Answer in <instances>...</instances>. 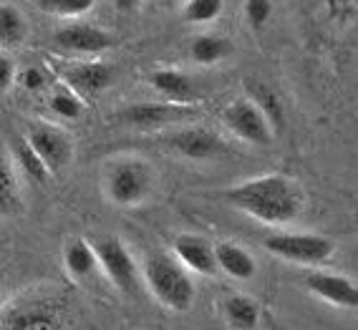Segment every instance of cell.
<instances>
[{"label": "cell", "mask_w": 358, "mask_h": 330, "mask_svg": "<svg viewBox=\"0 0 358 330\" xmlns=\"http://www.w3.org/2000/svg\"><path fill=\"white\" fill-rule=\"evenodd\" d=\"M224 199L252 220L270 227H285L303 212V192L298 182L285 174H262L224 192Z\"/></svg>", "instance_id": "6da1fadb"}, {"label": "cell", "mask_w": 358, "mask_h": 330, "mask_svg": "<svg viewBox=\"0 0 358 330\" xmlns=\"http://www.w3.org/2000/svg\"><path fill=\"white\" fill-rule=\"evenodd\" d=\"M141 280L149 295L172 313H187L197 298L192 275L179 265L172 252L147 254V260L141 262Z\"/></svg>", "instance_id": "7a4b0ae2"}, {"label": "cell", "mask_w": 358, "mask_h": 330, "mask_svg": "<svg viewBox=\"0 0 358 330\" xmlns=\"http://www.w3.org/2000/svg\"><path fill=\"white\" fill-rule=\"evenodd\" d=\"M154 189L152 164L139 157H119L103 172V194L116 207H139Z\"/></svg>", "instance_id": "3957f363"}, {"label": "cell", "mask_w": 358, "mask_h": 330, "mask_svg": "<svg viewBox=\"0 0 358 330\" xmlns=\"http://www.w3.org/2000/svg\"><path fill=\"white\" fill-rule=\"evenodd\" d=\"M66 305L51 292H28L0 313V330H64Z\"/></svg>", "instance_id": "277c9868"}, {"label": "cell", "mask_w": 358, "mask_h": 330, "mask_svg": "<svg viewBox=\"0 0 358 330\" xmlns=\"http://www.w3.org/2000/svg\"><path fill=\"white\" fill-rule=\"evenodd\" d=\"M91 245H94V252H96L99 273L106 275V280L122 295L141 298V292H144L141 267L136 265L134 254L127 248V242L114 235H103L96 242H91Z\"/></svg>", "instance_id": "5b68a950"}, {"label": "cell", "mask_w": 358, "mask_h": 330, "mask_svg": "<svg viewBox=\"0 0 358 330\" xmlns=\"http://www.w3.org/2000/svg\"><path fill=\"white\" fill-rule=\"evenodd\" d=\"M262 248L280 260L303 267L326 265L336 252L331 237L318 232H275L262 240Z\"/></svg>", "instance_id": "8992f818"}, {"label": "cell", "mask_w": 358, "mask_h": 330, "mask_svg": "<svg viewBox=\"0 0 358 330\" xmlns=\"http://www.w3.org/2000/svg\"><path fill=\"white\" fill-rule=\"evenodd\" d=\"M194 116V108L187 103H172V101H139L129 103L119 111L116 119L124 127L134 129V131H157V129L177 127L187 124Z\"/></svg>", "instance_id": "52a82bcc"}, {"label": "cell", "mask_w": 358, "mask_h": 330, "mask_svg": "<svg viewBox=\"0 0 358 330\" xmlns=\"http://www.w3.org/2000/svg\"><path fill=\"white\" fill-rule=\"evenodd\" d=\"M164 146L172 154H177V157L194 159V162L217 159L230 152L227 141L217 131H212V129L205 127H194V124H189V127L185 124V127L169 131L164 136Z\"/></svg>", "instance_id": "ba28073f"}, {"label": "cell", "mask_w": 358, "mask_h": 330, "mask_svg": "<svg viewBox=\"0 0 358 330\" xmlns=\"http://www.w3.org/2000/svg\"><path fill=\"white\" fill-rule=\"evenodd\" d=\"M26 141L51 174H61L73 162V141L61 127L33 124L26 134Z\"/></svg>", "instance_id": "9c48e42d"}, {"label": "cell", "mask_w": 358, "mask_h": 330, "mask_svg": "<svg viewBox=\"0 0 358 330\" xmlns=\"http://www.w3.org/2000/svg\"><path fill=\"white\" fill-rule=\"evenodd\" d=\"M222 121H224V127L230 129L237 139H243L245 144L268 146L270 141H273V127H270V121L265 119V114L250 101L248 96H245V99H235L230 106L224 108Z\"/></svg>", "instance_id": "30bf717a"}, {"label": "cell", "mask_w": 358, "mask_h": 330, "mask_svg": "<svg viewBox=\"0 0 358 330\" xmlns=\"http://www.w3.org/2000/svg\"><path fill=\"white\" fill-rule=\"evenodd\" d=\"M172 254L179 260L189 275H202V278H217V257H215V242L207 237L194 235V232H182L174 237Z\"/></svg>", "instance_id": "8fae6325"}, {"label": "cell", "mask_w": 358, "mask_h": 330, "mask_svg": "<svg viewBox=\"0 0 358 330\" xmlns=\"http://www.w3.org/2000/svg\"><path fill=\"white\" fill-rule=\"evenodd\" d=\"M303 285L308 287L310 295H315L323 303L341 308V310H358V285L351 278L338 273H326V270H315L308 273Z\"/></svg>", "instance_id": "7c38bea8"}, {"label": "cell", "mask_w": 358, "mask_h": 330, "mask_svg": "<svg viewBox=\"0 0 358 330\" xmlns=\"http://www.w3.org/2000/svg\"><path fill=\"white\" fill-rule=\"evenodd\" d=\"M66 86L81 99H96L109 89L116 78L114 66L96 64V61H86V64H71L61 71Z\"/></svg>", "instance_id": "4fadbf2b"}, {"label": "cell", "mask_w": 358, "mask_h": 330, "mask_svg": "<svg viewBox=\"0 0 358 330\" xmlns=\"http://www.w3.org/2000/svg\"><path fill=\"white\" fill-rule=\"evenodd\" d=\"M53 43H56L61 51H71V53H101L114 45V38L96 26L73 23V26L58 28V31L53 33Z\"/></svg>", "instance_id": "5bb4252c"}, {"label": "cell", "mask_w": 358, "mask_h": 330, "mask_svg": "<svg viewBox=\"0 0 358 330\" xmlns=\"http://www.w3.org/2000/svg\"><path fill=\"white\" fill-rule=\"evenodd\" d=\"M215 257H217V270L220 275H227L230 280L237 282H248L257 275V262L255 257L237 242H217L215 245Z\"/></svg>", "instance_id": "9a60e30c"}, {"label": "cell", "mask_w": 358, "mask_h": 330, "mask_svg": "<svg viewBox=\"0 0 358 330\" xmlns=\"http://www.w3.org/2000/svg\"><path fill=\"white\" fill-rule=\"evenodd\" d=\"M149 83L157 94H162L172 103H189L197 96V86H194L192 76H187L185 71L159 69L149 76Z\"/></svg>", "instance_id": "2e32d148"}, {"label": "cell", "mask_w": 358, "mask_h": 330, "mask_svg": "<svg viewBox=\"0 0 358 330\" xmlns=\"http://www.w3.org/2000/svg\"><path fill=\"white\" fill-rule=\"evenodd\" d=\"M64 267L66 273L78 282H86L99 273V260L94 245L83 237H73L64 245Z\"/></svg>", "instance_id": "e0dca14e"}, {"label": "cell", "mask_w": 358, "mask_h": 330, "mask_svg": "<svg viewBox=\"0 0 358 330\" xmlns=\"http://www.w3.org/2000/svg\"><path fill=\"white\" fill-rule=\"evenodd\" d=\"M23 192H20L18 172L13 162L0 152V217H18L23 215Z\"/></svg>", "instance_id": "ac0fdd59"}, {"label": "cell", "mask_w": 358, "mask_h": 330, "mask_svg": "<svg viewBox=\"0 0 358 330\" xmlns=\"http://www.w3.org/2000/svg\"><path fill=\"white\" fill-rule=\"evenodd\" d=\"M245 91H248V99L260 108L265 119L270 121L273 131H280L282 124H285V108H282L280 99L268 83L257 81V78H245Z\"/></svg>", "instance_id": "d6986e66"}, {"label": "cell", "mask_w": 358, "mask_h": 330, "mask_svg": "<svg viewBox=\"0 0 358 330\" xmlns=\"http://www.w3.org/2000/svg\"><path fill=\"white\" fill-rule=\"evenodd\" d=\"M222 315L232 330H255L260 325V305L248 295H227L222 303Z\"/></svg>", "instance_id": "ffe728a7"}, {"label": "cell", "mask_w": 358, "mask_h": 330, "mask_svg": "<svg viewBox=\"0 0 358 330\" xmlns=\"http://www.w3.org/2000/svg\"><path fill=\"white\" fill-rule=\"evenodd\" d=\"M10 152H13V159H10L13 166L26 174L28 182H33V185H45V182H48L51 172L45 169V164L38 159V154L31 149L26 136H13V139H10Z\"/></svg>", "instance_id": "44dd1931"}, {"label": "cell", "mask_w": 358, "mask_h": 330, "mask_svg": "<svg viewBox=\"0 0 358 330\" xmlns=\"http://www.w3.org/2000/svg\"><path fill=\"white\" fill-rule=\"evenodd\" d=\"M230 51H232L230 41L220 38V36H210V33L197 36V38L192 41V45H189V56H192V61L199 66L217 64V61L230 56Z\"/></svg>", "instance_id": "7402d4cb"}, {"label": "cell", "mask_w": 358, "mask_h": 330, "mask_svg": "<svg viewBox=\"0 0 358 330\" xmlns=\"http://www.w3.org/2000/svg\"><path fill=\"white\" fill-rule=\"evenodd\" d=\"M28 36V23L15 6H0V45L6 48H15L26 41Z\"/></svg>", "instance_id": "603a6c76"}, {"label": "cell", "mask_w": 358, "mask_h": 330, "mask_svg": "<svg viewBox=\"0 0 358 330\" xmlns=\"http://www.w3.org/2000/svg\"><path fill=\"white\" fill-rule=\"evenodd\" d=\"M48 106L56 116L66 121H76L83 116V99L69 89V86H56L48 96Z\"/></svg>", "instance_id": "cb8c5ba5"}, {"label": "cell", "mask_w": 358, "mask_h": 330, "mask_svg": "<svg viewBox=\"0 0 358 330\" xmlns=\"http://www.w3.org/2000/svg\"><path fill=\"white\" fill-rule=\"evenodd\" d=\"M36 6L43 13L58 15V18H76V15L89 13L96 6V0H36Z\"/></svg>", "instance_id": "d4e9b609"}, {"label": "cell", "mask_w": 358, "mask_h": 330, "mask_svg": "<svg viewBox=\"0 0 358 330\" xmlns=\"http://www.w3.org/2000/svg\"><path fill=\"white\" fill-rule=\"evenodd\" d=\"M222 13V0H189L185 8V18L189 23H212Z\"/></svg>", "instance_id": "484cf974"}, {"label": "cell", "mask_w": 358, "mask_h": 330, "mask_svg": "<svg viewBox=\"0 0 358 330\" xmlns=\"http://www.w3.org/2000/svg\"><path fill=\"white\" fill-rule=\"evenodd\" d=\"M270 0H245V15H248L250 26L252 28H262L270 18Z\"/></svg>", "instance_id": "4316f807"}, {"label": "cell", "mask_w": 358, "mask_h": 330, "mask_svg": "<svg viewBox=\"0 0 358 330\" xmlns=\"http://www.w3.org/2000/svg\"><path fill=\"white\" fill-rule=\"evenodd\" d=\"M20 83H23V89L26 91H41L45 86V76H43V71L38 69H26V73H23V78H20Z\"/></svg>", "instance_id": "83f0119b"}, {"label": "cell", "mask_w": 358, "mask_h": 330, "mask_svg": "<svg viewBox=\"0 0 358 330\" xmlns=\"http://www.w3.org/2000/svg\"><path fill=\"white\" fill-rule=\"evenodd\" d=\"M13 81H15V64L10 58L0 56V91L10 89Z\"/></svg>", "instance_id": "f1b7e54d"}, {"label": "cell", "mask_w": 358, "mask_h": 330, "mask_svg": "<svg viewBox=\"0 0 358 330\" xmlns=\"http://www.w3.org/2000/svg\"><path fill=\"white\" fill-rule=\"evenodd\" d=\"M114 3L119 10H134V8L139 6V0H114Z\"/></svg>", "instance_id": "f546056e"}, {"label": "cell", "mask_w": 358, "mask_h": 330, "mask_svg": "<svg viewBox=\"0 0 358 330\" xmlns=\"http://www.w3.org/2000/svg\"><path fill=\"white\" fill-rule=\"evenodd\" d=\"M164 3H177V0H164Z\"/></svg>", "instance_id": "4dcf8cb0"}, {"label": "cell", "mask_w": 358, "mask_h": 330, "mask_svg": "<svg viewBox=\"0 0 358 330\" xmlns=\"http://www.w3.org/2000/svg\"><path fill=\"white\" fill-rule=\"evenodd\" d=\"M0 285H3V275H0Z\"/></svg>", "instance_id": "1f68e13d"}]
</instances>
